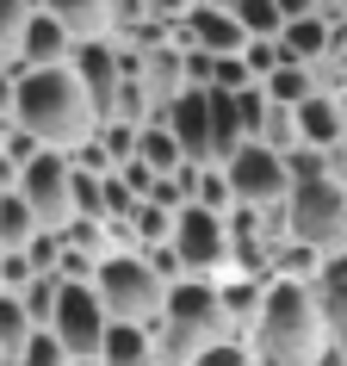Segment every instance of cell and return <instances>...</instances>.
I'll use <instances>...</instances> for the list:
<instances>
[{
  "instance_id": "cell-39",
  "label": "cell",
  "mask_w": 347,
  "mask_h": 366,
  "mask_svg": "<svg viewBox=\"0 0 347 366\" xmlns=\"http://www.w3.org/2000/svg\"><path fill=\"white\" fill-rule=\"evenodd\" d=\"M75 366H99V360H75Z\"/></svg>"
},
{
  "instance_id": "cell-8",
  "label": "cell",
  "mask_w": 347,
  "mask_h": 366,
  "mask_svg": "<svg viewBox=\"0 0 347 366\" xmlns=\"http://www.w3.org/2000/svg\"><path fill=\"white\" fill-rule=\"evenodd\" d=\"M230 174V193L236 205H254V212H273V205H286L291 199V174H286V155L267 149V143H242V149L223 162Z\"/></svg>"
},
{
  "instance_id": "cell-26",
  "label": "cell",
  "mask_w": 347,
  "mask_h": 366,
  "mask_svg": "<svg viewBox=\"0 0 347 366\" xmlns=\"http://www.w3.org/2000/svg\"><path fill=\"white\" fill-rule=\"evenodd\" d=\"M174 217H180V212L136 205V217H131V242H136V249H161V242H174Z\"/></svg>"
},
{
  "instance_id": "cell-12",
  "label": "cell",
  "mask_w": 347,
  "mask_h": 366,
  "mask_svg": "<svg viewBox=\"0 0 347 366\" xmlns=\"http://www.w3.org/2000/svg\"><path fill=\"white\" fill-rule=\"evenodd\" d=\"M155 124H168V131H174V143L186 149V162H198V168H217V149H211V94L186 87V94L174 99V106L155 118Z\"/></svg>"
},
{
  "instance_id": "cell-1",
  "label": "cell",
  "mask_w": 347,
  "mask_h": 366,
  "mask_svg": "<svg viewBox=\"0 0 347 366\" xmlns=\"http://www.w3.org/2000/svg\"><path fill=\"white\" fill-rule=\"evenodd\" d=\"M248 342L267 366H323L335 354V342H328L316 286H304V280H273L267 298H261V317L248 329Z\"/></svg>"
},
{
  "instance_id": "cell-15",
  "label": "cell",
  "mask_w": 347,
  "mask_h": 366,
  "mask_svg": "<svg viewBox=\"0 0 347 366\" xmlns=\"http://www.w3.org/2000/svg\"><path fill=\"white\" fill-rule=\"evenodd\" d=\"M279 50H286V62H298V69H323V62L335 56V25H328L323 13L291 19L286 31H279Z\"/></svg>"
},
{
  "instance_id": "cell-25",
  "label": "cell",
  "mask_w": 347,
  "mask_h": 366,
  "mask_svg": "<svg viewBox=\"0 0 347 366\" xmlns=\"http://www.w3.org/2000/svg\"><path fill=\"white\" fill-rule=\"evenodd\" d=\"M62 286H69L62 273H38V280H31V286L19 292V298H25V310H31V323H38V329H50V317H56V305H62Z\"/></svg>"
},
{
  "instance_id": "cell-27",
  "label": "cell",
  "mask_w": 347,
  "mask_h": 366,
  "mask_svg": "<svg viewBox=\"0 0 347 366\" xmlns=\"http://www.w3.org/2000/svg\"><path fill=\"white\" fill-rule=\"evenodd\" d=\"M261 143H267V149H279V155H291V149H298V112H286V106H273V99H267Z\"/></svg>"
},
{
  "instance_id": "cell-17",
  "label": "cell",
  "mask_w": 347,
  "mask_h": 366,
  "mask_svg": "<svg viewBox=\"0 0 347 366\" xmlns=\"http://www.w3.org/2000/svg\"><path fill=\"white\" fill-rule=\"evenodd\" d=\"M316 305H323V323H328V342H335V354H347V254H328V261H323Z\"/></svg>"
},
{
  "instance_id": "cell-19",
  "label": "cell",
  "mask_w": 347,
  "mask_h": 366,
  "mask_svg": "<svg viewBox=\"0 0 347 366\" xmlns=\"http://www.w3.org/2000/svg\"><path fill=\"white\" fill-rule=\"evenodd\" d=\"M31 13H38V0H0V75H13V81H25V75H31V69L19 62Z\"/></svg>"
},
{
  "instance_id": "cell-2",
  "label": "cell",
  "mask_w": 347,
  "mask_h": 366,
  "mask_svg": "<svg viewBox=\"0 0 347 366\" xmlns=\"http://www.w3.org/2000/svg\"><path fill=\"white\" fill-rule=\"evenodd\" d=\"M13 124H19V131H31L44 149H62V155L81 149V143L99 131L94 99H87V87H81V75L69 69V62H62V69H31V75L19 81Z\"/></svg>"
},
{
  "instance_id": "cell-35",
  "label": "cell",
  "mask_w": 347,
  "mask_h": 366,
  "mask_svg": "<svg viewBox=\"0 0 347 366\" xmlns=\"http://www.w3.org/2000/svg\"><path fill=\"white\" fill-rule=\"evenodd\" d=\"M310 13H323V0H279V19H310Z\"/></svg>"
},
{
  "instance_id": "cell-4",
  "label": "cell",
  "mask_w": 347,
  "mask_h": 366,
  "mask_svg": "<svg viewBox=\"0 0 347 366\" xmlns=\"http://www.w3.org/2000/svg\"><path fill=\"white\" fill-rule=\"evenodd\" d=\"M99 298H106V310H112V323H143V329H161V317H168V280L149 267V254L143 249H112L106 261H99Z\"/></svg>"
},
{
  "instance_id": "cell-28",
  "label": "cell",
  "mask_w": 347,
  "mask_h": 366,
  "mask_svg": "<svg viewBox=\"0 0 347 366\" xmlns=\"http://www.w3.org/2000/svg\"><path fill=\"white\" fill-rule=\"evenodd\" d=\"M99 143H106V155H112L118 168H124V162H136V137H143V124H124V118H112V124H99Z\"/></svg>"
},
{
  "instance_id": "cell-14",
  "label": "cell",
  "mask_w": 347,
  "mask_h": 366,
  "mask_svg": "<svg viewBox=\"0 0 347 366\" xmlns=\"http://www.w3.org/2000/svg\"><path fill=\"white\" fill-rule=\"evenodd\" d=\"M298 143H310V149H341V143H347V106H341V94H310L304 106H298Z\"/></svg>"
},
{
  "instance_id": "cell-32",
  "label": "cell",
  "mask_w": 347,
  "mask_h": 366,
  "mask_svg": "<svg viewBox=\"0 0 347 366\" xmlns=\"http://www.w3.org/2000/svg\"><path fill=\"white\" fill-rule=\"evenodd\" d=\"M193 366H267V360L254 354V342H217V347H205Z\"/></svg>"
},
{
  "instance_id": "cell-33",
  "label": "cell",
  "mask_w": 347,
  "mask_h": 366,
  "mask_svg": "<svg viewBox=\"0 0 347 366\" xmlns=\"http://www.w3.org/2000/svg\"><path fill=\"white\" fill-rule=\"evenodd\" d=\"M118 180H124V187H131V193L143 199V205H149V199H155V187H161V174H155V168H143V162H124V168H118Z\"/></svg>"
},
{
  "instance_id": "cell-13",
  "label": "cell",
  "mask_w": 347,
  "mask_h": 366,
  "mask_svg": "<svg viewBox=\"0 0 347 366\" xmlns=\"http://www.w3.org/2000/svg\"><path fill=\"white\" fill-rule=\"evenodd\" d=\"M44 13L69 31L75 44H106L118 31V19H112V0H38Z\"/></svg>"
},
{
  "instance_id": "cell-18",
  "label": "cell",
  "mask_w": 347,
  "mask_h": 366,
  "mask_svg": "<svg viewBox=\"0 0 347 366\" xmlns=\"http://www.w3.org/2000/svg\"><path fill=\"white\" fill-rule=\"evenodd\" d=\"M99 366H161V342H155V329L112 323V335H106V347H99Z\"/></svg>"
},
{
  "instance_id": "cell-34",
  "label": "cell",
  "mask_w": 347,
  "mask_h": 366,
  "mask_svg": "<svg viewBox=\"0 0 347 366\" xmlns=\"http://www.w3.org/2000/svg\"><path fill=\"white\" fill-rule=\"evenodd\" d=\"M143 13H149L155 25H168V31H174V25L193 13V0H143Z\"/></svg>"
},
{
  "instance_id": "cell-23",
  "label": "cell",
  "mask_w": 347,
  "mask_h": 366,
  "mask_svg": "<svg viewBox=\"0 0 347 366\" xmlns=\"http://www.w3.org/2000/svg\"><path fill=\"white\" fill-rule=\"evenodd\" d=\"M261 87H267V99H273V106H286V112H298L310 94H323L316 69H298V62H286V69H279L273 81H261Z\"/></svg>"
},
{
  "instance_id": "cell-16",
  "label": "cell",
  "mask_w": 347,
  "mask_h": 366,
  "mask_svg": "<svg viewBox=\"0 0 347 366\" xmlns=\"http://www.w3.org/2000/svg\"><path fill=\"white\" fill-rule=\"evenodd\" d=\"M25 69H62V62H75V38L62 31L50 13H31V25H25V50H19Z\"/></svg>"
},
{
  "instance_id": "cell-20",
  "label": "cell",
  "mask_w": 347,
  "mask_h": 366,
  "mask_svg": "<svg viewBox=\"0 0 347 366\" xmlns=\"http://www.w3.org/2000/svg\"><path fill=\"white\" fill-rule=\"evenodd\" d=\"M136 162H143V168H155L161 180H174V174L186 168V149L174 143L168 124H143V137H136Z\"/></svg>"
},
{
  "instance_id": "cell-29",
  "label": "cell",
  "mask_w": 347,
  "mask_h": 366,
  "mask_svg": "<svg viewBox=\"0 0 347 366\" xmlns=\"http://www.w3.org/2000/svg\"><path fill=\"white\" fill-rule=\"evenodd\" d=\"M286 174H291V187H304V180H328V149L298 143V149L286 155Z\"/></svg>"
},
{
  "instance_id": "cell-30",
  "label": "cell",
  "mask_w": 347,
  "mask_h": 366,
  "mask_svg": "<svg viewBox=\"0 0 347 366\" xmlns=\"http://www.w3.org/2000/svg\"><path fill=\"white\" fill-rule=\"evenodd\" d=\"M13 366H75V354H69V347H62L50 329H38V335H31V347H25Z\"/></svg>"
},
{
  "instance_id": "cell-9",
  "label": "cell",
  "mask_w": 347,
  "mask_h": 366,
  "mask_svg": "<svg viewBox=\"0 0 347 366\" xmlns=\"http://www.w3.org/2000/svg\"><path fill=\"white\" fill-rule=\"evenodd\" d=\"M50 335H56L75 360H99V347L112 335V310L99 298V286H62V305L50 317Z\"/></svg>"
},
{
  "instance_id": "cell-6",
  "label": "cell",
  "mask_w": 347,
  "mask_h": 366,
  "mask_svg": "<svg viewBox=\"0 0 347 366\" xmlns=\"http://www.w3.org/2000/svg\"><path fill=\"white\" fill-rule=\"evenodd\" d=\"M174 249L186 261V280H230V217L205 212V205H186L174 217Z\"/></svg>"
},
{
  "instance_id": "cell-37",
  "label": "cell",
  "mask_w": 347,
  "mask_h": 366,
  "mask_svg": "<svg viewBox=\"0 0 347 366\" xmlns=\"http://www.w3.org/2000/svg\"><path fill=\"white\" fill-rule=\"evenodd\" d=\"M323 366H347V354H328V360H323Z\"/></svg>"
},
{
  "instance_id": "cell-3",
  "label": "cell",
  "mask_w": 347,
  "mask_h": 366,
  "mask_svg": "<svg viewBox=\"0 0 347 366\" xmlns=\"http://www.w3.org/2000/svg\"><path fill=\"white\" fill-rule=\"evenodd\" d=\"M155 342H161V366H193L205 347L242 342L230 310H223V286L217 280H180L168 292V317L155 329Z\"/></svg>"
},
{
  "instance_id": "cell-10",
  "label": "cell",
  "mask_w": 347,
  "mask_h": 366,
  "mask_svg": "<svg viewBox=\"0 0 347 366\" xmlns=\"http://www.w3.org/2000/svg\"><path fill=\"white\" fill-rule=\"evenodd\" d=\"M81 75V87H87V99H94V118L99 124H112L118 118V99H124V69H118V44H75V62H69Z\"/></svg>"
},
{
  "instance_id": "cell-38",
  "label": "cell",
  "mask_w": 347,
  "mask_h": 366,
  "mask_svg": "<svg viewBox=\"0 0 347 366\" xmlns=\"http://www.w3.org/2000/svg\"><path fill=\"white\" fill-rule=\"evenodd\" d=\"M6 131H13V124H6V118H0V143H6Z\"/></svg>"
},
{
  "instance_id": "cell-21",
  "label": "cell",
  "mask_w": 347,
  "mask_h": 366,
  "mask_svg": "<svg viewBox=\"0 0 347 366\" xmlns=\"http://www.w3.org/2000/svg\"><path fill=\"white\" fill-rule=\"evenodd\" d=\"M38 236H44V224L25 205V193H0V249H31Z\"/></svg>"
},
{
  "instance_id": "cell-24",
  "label": "cell",
  "mask_w": 347,
  "mask_h": 366,
  "mask_svg": "<svg viewBox=\"0 0 347 366\" xmlns=\"http://www.w3.org/2000/svg\"><path fill=\"white\" fill-rule=\"evenodd\" d=\"M230 13H236V25L248 31V44L279 38V31H286V19H279V0H230Z\"/></svg>"
},
{
  "instance_id": "cell-22",
  "label": "cell",
  "mask_w": 347,
  "mask_h": 366,
  "mask_svg": "<svg viewBox=\"0 0 347 366\" xmlns=\"http://www.w3.org/2000/svg\"><path fill=\"white\" fill-rule=\"evenodd\" d=\"M31 335H38V323H31L25 298H19V292H0V354L19 360L25 347H31Z\"/></svg>"
},
{
  "instance_id": "cell-5",
  "label": "cell",
  "mask_w": 347,
  "mask_h": 366,
  "mask_svg": "<svg viewBox=\"0 0 347 366\" xmlns=\"http://www.w3.org/2000/svg\"><path fill=\"white\" fill-rule=\"evenodd\" d=\"M291 242H310L316 254H347V187L335 180H304L286 199Z\"/></svg>"
},
{
  "instance_id": "cell-36",
  "label": "cell",
  "mask_w": 347,
  "mask_h": 366,
  "mask_svg": "<svg viewBox=\"0 0 347 366\" xmlns=\"http://www.w3.org/2000/svg\"><path fill=\"white\" fill-rule=\"evenodd\" d=\"M328 180L347 187V143H341V149H328Z\"/></svg>"
},
{
  "instance_id": "cell-7",
  "label": "cell",
  "mask_w": 347,
  "mask_h": 366,
  "mask_svg": "<svg viewBox=\"0 0 347 366\" xmlns=\"http://www.w3.org/2000/svg\"><path fill=\"white\" fill-rule=\"evenodd\" d=\"M19 193H25V205L38 212L44 230H69V224H75V162L62 149H44L38 162H25Z\"/></svg>"
},
{
  "instance_id": "cell-11",
  "label": "cell",
  "mask_w": 347,
  "mask_h": 366,
  "mask_svg": "<svg viewBox=\"0 0 347 366\" xmlns=\"http://www.w3.org/2000/svg\"><path fill=\"white\" fill-rule=\"evenodd\" d=\"M174 44L180 50H205V56H242L248 50V31L236 25L230 6H193L186 19L174 25Z\"/></svg>"
},
{
  "instance_id": "cell-31",
  "label": "cell",
  "mask_w": 347,
  "mask_h": 366,
  "mask_svg": "<svg viewBox=\"0 0 347 366\" xmlns=\"http://www.w3.org/2000/svg\"><path fill=\"white\" fill-rule=\"evenodd\" d=\"M242 62H248L254 81H273L279 69H286V50H279V38H261V44H248V50H242Z\"/></svg>"
}]
</instances>
